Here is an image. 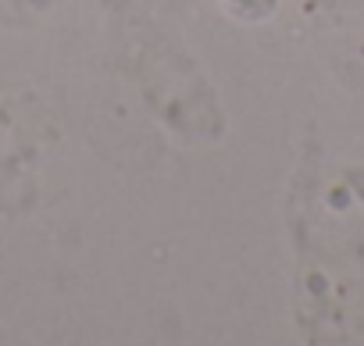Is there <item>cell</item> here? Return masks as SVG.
<instances>
[{"instance_id": "cell-1", "label": "cell", "mask_w": 364, "mask_h": 346, "mask_svg": "<svg viewBox=\"0 0 364 346\" xmlns=\"http://www.w3.org/2000/svg\"><path fill=\"white\" fill-rule=\"evenodd\" d=\"M232 4H254V0H232Z\"/></svg>"}]
</instances>
